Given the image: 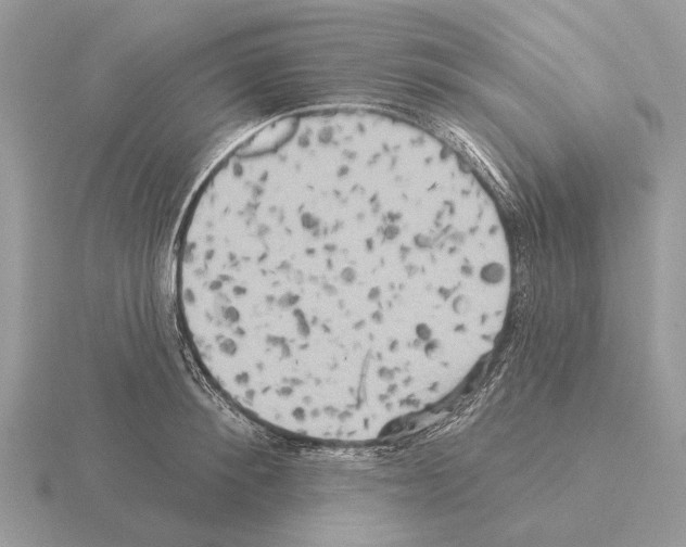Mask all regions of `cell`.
I'll return each instance as SVG.
<instances>
[{
  "label": "cell",
  "mask_w": 686,
  "mask_h": 547,
  "mask_svg": "<svg viewBox=\"0 0 686 547\" xmlns=\"http://www.w3.org/2000/svg\"><path fill=\"white\" fill-rule=\"evenodd\" d=\"M500 228L422 149L352 130L269 137L193 209L176 302L200 365L252 419L368 442L492 351L512 288Z\"/></svg>",
  "instance_id": "cell-1"
}]
</instances>
